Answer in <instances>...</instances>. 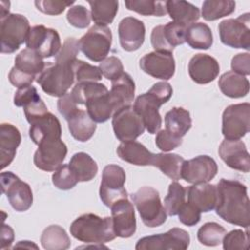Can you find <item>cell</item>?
Here are the masks:
<instances>
[{
  "mask_svg": "<svg viewBox=\"0 0 250 250\" xmlns=\"http://www.w3.org/2000/svg\"><path fill=\"white\" fill-rule=\"evenodd\" d=\"M217 190L216 214L229 224L248 228L250 210L247 187L237 180L221 179Z\"/></svg>",
  "mask_w": 250,
  "mask_h": 250,
  "instance_id": "6da1fadb",
  "label": "cell"
},
{
  "mask_svg": "<svg viewBox=\"0 0 250 250\" xmlns=\"http://www.w3.org/2000/svg\"><path fill=\"white\" fill-rule=\"evenodd\" d=\"M173 89L168 82H157L145 94L138 96L134 108L142 117L144 125L149 134H156L162 125L159 107L172 97Z\"/></svg>",
  "mask_w": 250,
  "mask_h": 250,
  "instance_id": "7a4b0ae2",
  "label": "cell"
},
{
  "mask_svg": "<svg viewBox=\"0 0 250 250\" xmlns=\"http://www.w3.org/2000/svg\"><path fill=\"white\" fill-rule=\"evenodd\" d=\"M69 230L74 238L85 243L103 244L116 237L111 217L101 218L92 213L76 218L71 223Z\"/></svg>",
  "mask_w": 250,
  "mask_h": 250,
  "instance_id": "3957f363",
  "label": "cell"
},
{
  "mask_svg": "<svg viewBox=\"0 0 250 250\" xmlns=\"http://www.w3.org/2000/svg\"><path fill=\"white\" fill-rule=\"evenodd\" d=\"M72 64L46 62L35 80L46 94L61 98L74 83L75 75Z\"/></svg>",
  "mask_w": 250,
  "mask_h": 250,
  "instance_id": "277c9868",
  "label": "cell"
},
{
  "mask_svg": "<svg viewBox=\"0 0 250 250\" xmlns=\"http://www.w3.org/2000/svg\"><path fill=\"white\" fill-rule=\"evenodd\" d=\"M131 198L146 227L156 228L165 223L167 213L161 203L159 192L155 188L142 187L131 194Z\"/></svg>",
  "mask_w": 250,
  "mask_h": 250,
  "instance_id": "5b68a950",
  "label": "cell"
},
{
  "mask_svg": "<svg viewBox=\"0 0 250 250\" xmlns=\"http://www.w3.org/2000/svg\"><path fill=\"white\" fill-rule=\"evenodd\" d=\"M43 58L35 51L25 48L15 58V65L9 73V81L15 87L21 88L31 85L38 74L43 70Z\"/></svg>",
  "mask_w": 250,
  "mask_h": 250,
  "instance_id": "8992f818",
  "label": "cell"
},
{
  "mask_svg": "<svg viewBox=\"0 0 250 250\" xmlns=\"http://www.w3.org/2000/svg\"><path fill=\"white\" fill-rule=\"evenodd\" d=\"M30 28L28 20L21 14H9L1 19V53L16 52L25 42Z\"/></svg>",
  "mask_w": 250,
  "mask_h": 250,
  "instance_id": "52a82bcc",
  "label": "cell"
},
{
  "mask_svg": "<svg viewBox=\"0 0 250 250\" xmlns=\"http://www.w3.org/2000/svg\"><path fill=\"white\" fill-rule=\"evenodd\" d=\"M125 182L126 174L122 167L109 164L104 168L99 194L105 206L110 208L115 202L128 198L127 190L124 188Z\"/></svg>",
  "mask_w": 250,
  "mask_h": 250,
  "instance_id": "ba28073f",
  "label": "cell"
},
{
  "mask_svg": "<svg viewBox=\"0 0 250 250\" xmlns=\"http://www.w3.org/2000/svg\"><path fill=\"white\" fill-rule=\"evenodd\" d=\"M112 33L110 28L93 25L80 38L79 47L82 53L93 62H102L110 51Z\"/></svg>",
  "mask_w": 250,
  "mask_h": 250,
  "instance_id": "9c48e42d",
  "label": "cell"
},
{
  "mask_svg": "<svg viewBox=\"0 0 250 250\" xmlns=\"http://www.w3.org/2000/svg\"><path fill=\"white\" fill-rule=\"evenodd\" d=\"M250 15L245 13L236 19H227L218 25L223 44L236 49H250Z\"/></svg>",
  "mask_w": 250,
  "mask_h": 250,
  "instance_id": "30bf717a",
  "label": "cell"
},
{
  "mask_svg": "<svg viewBox=\"0 0 250 250\" xmlns=\"http://www.w3.org/2000/svg\"><path fill=\"white\" fill-rule=\"evenodd\" d=\"M250 130L249 103L227 106L222 115V133L227 140H240Z\"/></svg>",
  "mask_w": 250,
  "mask_h": 250,
  "instance_id": "8fae6325",
  "label": "cell"
},
{
  "mask_svg": "<svg viewBox=\"0 0 250 250\" xmlns=\"http://www.w3.org/2000/svg\"><path fill=\"white\" fill-rule=\"evenodd\" d=\"M190 242L189 234L180 228H173L165 233L145 236L138 240L137 250H185Z\"/></svg>",
  "mask_w": 250,
  "mask_h": 250,
  "instance_id": "7c38bea8",
  "label": "cell"
},
{
  "mask_svg": "<svg viewBox=\"0 0 250 250\" xmlns=\"http://www.w3.org/2000/svg\"><path fill=\"white\" fill-rule=\"evenodd\" d=\"M112 128L115 137L121 143L135 141L146 129L142 117L132 105L123 106L113 113Z\"/></svg>",
  "mask_w": 250,
  "mask_h": 250,
  "instance_id": "4fadbf2b",
  "label": "cell"
},
{
  "mask_svg": "<svg viewBox=\"0 0 250 250\" xmlns=\"http://www.w3.org/2000/svg\"><path fill=\"white\" fill-rule=\"evenodd\" d=\"M1 189L16 211L24 212L31 207L33 203L31 188L14 173H1Z\"/></svg>",
  "mask_w": 250,
  "mask_h": 250,
  "instance_id": "5bb4252c",
  "label": "cell"
},
{
  "mask_svg": "<svg viewBox=\"0 0 250 250\" xmlns=\"http://www.w3.org/2000/svg\"><path fill=\"white\" fill-rule=\"evenodd\" d=\"M34 153L35 166L46 172L56 171L62 165L67 153L66 145L61 138H49L40 142Z\"/></svg>",
  "mask_w": 250,
  "mask_h": 250,
  "instance_id": "9a60e30c",
  "label": "cell"
},
{
  "mask_svg": "<svg viewBox=\"0 0 250 250\" xmlns=\"http://www.w3.org/2000/svg\"><path fill=\"white\" fill-rule=\"evenodd\" d=\"M25 44L26 48L35 51L43 59L56 56L62 48L58 31L43 24L34 25L30 28Z\"/></svg>",
  "mask_w": 250,
  "mask_h": 250,
  "instance_id": "2e32d148",
  "label": "cell"
},
{
  "mask_svg": "<svg viewBox=\"0 0 250 250\" xmlns=\"http://www.w3.org/2000/svg\"><path fill=\"white\" fill-rule=\"evenodd\" d=\"M218 172L216 161L208 155H198L185 160L182 166L181 178L190 184H202L211 181Z\"/></svg>",
  "mask_w": 250,
  "mask_h": 250,
  "instance_id": "e0dca14e",
  "label": "cell"
},
{
  "mask_svg": "<svg viewBox=\"0 0 250 250\" xmlns=\"http://www.w3.org/2000/svg\"><path fill=\"white\" fill-rule=\"evenodd\" d=\"M140 67L154 78L169 80L173 77L176 68L173 53L153 51L146 54L140 60Z\"/></svg>",
  "mask_w": 250,
  "mask_h": 250,
  "instance_id": "ac0fdd59",
  "label": "cell"
},
{
  "mask_svg": "<svg viewBox=\"0 0 250 250\" xmlns=\"http://www.w3.org/2000/svg\"><path fill=\"white\" fill-rule=\"evenodd\" d=\"M111 219L116 236L131 237L136 232L137 223L133 204L128 198L115 202L111 207Z\"/></svg>",
  "mask_w": 250,
  "mask_h": 250,
  "instance_id": "d6986e66",
  "label": "cell"
},
{
  "mask_svg": "<svg viewBox=\"0 0 250 250\" xmlns=\"http://www.w3.org/2000/svg\"><path fill=\"white\" fill-rule=\"evenodd\" d=\"M221 159L231 169L248 173L250 170V155L241 140L225 139L218 149Z\"/></svg>",
  "mask_w": 250,
  "mask_h": 250,
  "instance_id": "ffe728a7",
  "label": "cell"
},
{
  "mask_svg": "<svg viewBox=\"0 0 250 250\" xmlns=\"http://www.w3.org/2000/svg\"><path fill=\"white\" fill-rule=\"evenodd\" d=\"M146 27L142 21L134 17L122 19L118 24L119 42L123 50L134 52L138 50L145 41Z\"/></svg>",
  "mask_w": 250,
  "mask_h": 250,
  "instance_id": "44dd1931",
  "label": "cell"
},
{
  "mask_svg": "<svg viewBox=\"0 0 250 250\" xmlns=\"http://www.w3.org/2000/svg\"><path fill=\"white\" fill-rule=\"evenodd\" d=\"M219 72L218 61L207 54H196L188 62V74L197 84H208L214 81Z\"/></svg>",
  "mask_w": 250,
  "mask_h": 250,
  "instance_id": "7402d4cb",
  "label": "cell"
},
{
  "mask_svg": "<svg viewBox=\"0 0 250 250\" xmlns=\"http://www.w3.org/2000/svg\"><path fill=\"white\" fill-rule=\"evenodd\" d=\"M188 202L192 204L200 212H210L215 209L218 200L217 186L207 183L193 184L186 188Z\"/></svg>",
  "mask_w": 250,
  "mask_h": 250,
  "instance_id": "603a6c76",
  "label": "cell"
},
{
  "mask_svg": "<svg viewBox=\"0 0 250 250\" xmlns=\"http://www.w3.org/2000/svg\"><path fill=\"white\" fill-rule=\"evenodd\" d=\"M21 141L19 129L11 123L0 125V164L1 169L9 166L14 160L18 146Z\"/></svg>",
  "mask_w": 250,
  "mask_h": 250,
  "instance_id": "cb8c5ba5",
  "label": "cell"
},
{
  "mask_svg": "<svg viewBox=\"0 0 250 250\" xmlns=\"http://www.w3.org/2000/svg\"><path fill=\"white\" fill-rule=\"evenodd\" d=\"M29 137L36 145L45 139L61 138L62 127L60 120L56 115L48 112L30 124Z\"/></svg>",
  "mask_w": 250,
  "mask_h": 250,
  "instance_id": "d4e9b609",
  "label": "cell"
},
{
  "mask_svg": "<svg viewBox=\"0 0 250 250\" xmlns=\"http://www.w3.org/2000/svg\"><path fill=\"white\" fill-rule=\"evenodd\" d=\"M109 95L115 106V111L119 108L131 105L135 96V82L127 72H123L119 77L111 81Z\"/></svg>",
  "mask_w": 250,
  "mask_h": 250,
  "instance_id": "484cf974",
  "label": "cell"
},
{
  "mask_svg": "<svg viewBox=\"0 0 250 250\" xmlns=\"http://www.w3.org/2000/svg\"><path fill=\"white\" fill-rule=\"evenodd\" d=\"M89 116L98 123L107 121L115 112V106L109 95V91L99 93L85 103Z\"/></svg>",
  "mask_w": 250,
  "mask_h": 250,
  "instance_id": "4316f807",
  "label": "cell"
},
{
  "mask_svg": "<svg viewBox=\"0 0 250 250\" xmlns=\"http://www.w3.org/2000/svg\"><path fill=\"white\" fill-rule=\"evenodd\" d=\"M120 159L137 166H147L151 164L153 153L143 144L136 141L122 142L116 148Z\"/></svg>",
  "mask_w": 250,
  "mask_h": 250,
  "instance_id": "83f0119b",
  "label": "cell"
},
{
  "mask_svg": "<svg viewBox=\"0 0 250 250\" xmlns=\"http://www.w3.org/2000/svg\"><path fill=\"white\" fill-rule=\"evenodd\" d=\"M67 123L71 136L79 142L90 140L97 129L96 122L89 116L88 112L80 108L67 120Z\"/></svg>",
  "mask_w": 250,
  "mask_h": 250,
  "instance_id": "f1b7e54d",
  "label": "cell"
},
{
  "mask_svg": "<svg viewBox=\"0 0 250 250\" xmlns=\"http://www.w3.org/2000/svg\"><path fill=\"white\" fill-rule=\"evenodd\" d=\"M218 85L225 96L232 99L245 97L249 92L248 79L233 71H227L222 74Z\"/></svg>",
  "mask_w": 250,
  "mask_h": 250,
  "instance_id": "f546056e",
  "label": "cell"
},
{
  "mask_svg": "<svg viewBox=\"0 0 250 250\" xmlns=\"http://www.w3.org/2000/svg\"><path fill=\"white\" fill-rule=\"evenodd\" d=\"M166 11L173 21L189 25L200 18L199 9L187 1L168 0L166 1Z\"/></svg>",
  "mask_w": 250,
  "mask_h": 250,
  "instance_id": "4dcf8cb0",
  "label": "cell"
},
{
  "mask_svg": "<svg viewBox=\"0 0 250 250\" xmlns=\"http://www.w3.org/2000/svg\"><path fill=\"white\" fill-rule=\"evenodd\" d=\"M164 120L166 130L180 138H183L188 132L192 123L189 111L179 106L167 111Z\"/></svg>",
  "mask_w": 250,
  "mask_h": 250,
  "instance_id": "1f68e13d",
  "label": "cell"
},
{
  "mask_svg": "<svg viewBox=\"0 0 250 250\" xmlns=\"http://www.w3.org/2000/svg\"><path fill=\"white\" fill-rule=\"evenodd\" d=\"M185 159L177 153H153L151 166L158 168L164 175L177 181L181 179L182 166Z\"/></svg>",
  "mask_w": 250,
  "mask_h": 250,
  "instance_id": "d6a6232c",
  "label": "cell"
},
{
  "mask_svg": "<svg viewBox=\"0 0 250 250\" xmlns=\"http://www.w3.org/2000/svg\"><path fill=\"white\" fill-rule=\"evenodd\" d=\"M88 3L91 7V18L97 25L110 24L118 12L119 3L116 0H92Z\"/></svg>",
  "mask_w": 250,
  "mask_h": 250,
  "instance_id": "836d02e7",
  "label": "cell"
},
{
  "mask_svg": "<svg viewBox=\"0 0 250 250\" xmlns=\"http://www.w3.org/2000/svg\"><path fill=\"white\" fill-rule=\"evenodd\" d=\"M186 42L192 49L207 50L213 44L211 28L203 22H193L187 26Z\"/></svg>",
  "mask_w": 250,
  "mask_h": 250,
  "instance_id": "e575fe53",
  "label": "cell"
},
{
  "mask_svg": "<svg viewBox=\"0 0 250 250\" xmlns=\"http://www.w3.org/2000/svg\"><path fill=\"white\" fill-rule=\"evenodd\" d=\"M68 165L76 175L78 182H89L93 180L98 173L96 161L85 152L74 153Z\"/></svg>",
  "mask_w": 250,
  "mask_h": 250,
  "instance_id": "d590c367",
  "label": "cell"
},
{
  "mask_svg": "<svg viewBox=\"0 0 250 250\" xmlns=\"http://www.w3.org/2000/svg\"><path fill=\"white\" fill-rule=\"evenodd\" d=\"M42 247L47 250H64L70 246V238L64 229L59 225L47 227L40 238Z\"/></svg>",
  "mask_w": 250,
  "mask_h": 250,
  "instance_id": "8d00e7d4",
  "label": "cell"
},
{
  "mask_svg": "<svg viewBox=\"0 0 250 250\" xmlns=\"http://www.w3.org/2000/svg\"><path fill=\"white\" fill-rule=\"evenodd\" d=\"M235 2L231 0H206L202 4L201 15L206 21H216L232 14Z\"/></svg>",
  "mask_w": 250,
  "mask_h": 250,
  "instance_id": "74e56055",
  "label": "cell"
},
{
  "mask_svg": "<svg viewBox=\"0 0 250 250\" xmlns=\"http://www.w3.org/2000/svg\"><path fill=\"white\" fill-rule=\"evenodd\" d=\"M125 6L128 10L134 11L143 16L162 17L167 14L166 1L155 0H127Z\"/></svg>",
  "mask_w": 250,
  "mask_h": 250,
  "instance_id": "f35d334b",
  "label": "cell"
},
{
  "mask_svg": "<svg viewBox=\"0 0 250 250\" xmlns=\"http://www.w3.org/2000/svg\"><path fill=\"white\" fill-rule=\"evenodd\" d=\"M186 188L178 182H172L168 188V193L164 198V207L167 215H178L186 202Z\"/></svg>",
  "mask_w": 250,
  "mask_h": 250,
  "instance_id": "ab89813d",
  "label": "cell"
},
{
  "mask_svg": "<svg viewBox=\"0 0 250 250\" xmlns=\"http://www.w3.org/2000/svg\"><path fill=\"white\" fill-rule=\"evenodd\" d=\"M226 229L218 223L208 222L201 226L197 231L198 241L206 246H217L222 243Z\"/></svg>",
  "mask_w": 250,
  "mask_h": 250,
  "instance_id": "60d3db41",
  "label": "cell"
},
{
  "mask_svg": "<svg viewBox=\"0 0 250 250\" xmlns=\"http://www.w3.org/2000/svg\"><path fill=\"white\" fill-rule=\"evenodd\" d=\"M107 91V88L103 83L98 82H80L76 83L71 91L72 98L78 104H85L86 101L91 97Z\"/></svg>",
  "mask_w": 250,
  "mask_h": 250,
  "instance_id": "b9f144b4",
  "label": "cell"
},
{
  "mask_svg": "<svg viewBox=\"0 0 250 250\" xmlns=\"http://www.w3.org/2000/svg\"><path fill=\"white\" fill-rule=\"evenodd\" d=\"M72 68L75 75V80L77 83L80 82H97L102 79V72L99 66L92 65L84 61L76 60L73 64Z\"/></svg>",
  "mask_w": 250,
  "mask_h": 250,
  "instance_id": "7bdbcfd3",
  "label": "cell"
},
{
  "mask_svg": "<svg viewBox=\"0 0 250 250\" xmlns=\"http://www.w3.org/2000/svg\"><path fill=\"white\" fill-rule=\"evenodd\" d=\"M53 185L62 190L71 189L78 183L77 177L68 164H62L52 176Z\"/></svg>",
  "mask_w": 250,
  "mask_h": 250,
  "instance_id": "ee69618b",
  "label": "cell"
},
{
  "mask_svg": "<svg viewBox=\"0 0 250 250\" xmlns=\"http://www.w3.org/2000/svg\"><path fill=\"white\" fill-rule=\"evenodd\" d=\"M187 26L175 21H169L163 25V36L172 49L186 42Z\"/></svg>",
  "mask_w": 250,
  "mask_h": 250,
  "instance_id": "f6af8a7d",
  "label": "cell"
},
{
  "mask_svg": "<svg viewBox=\"0 0 250 250\" xmlns=\"http://www.w3.org/2000/svg\"><path fill=\"white\" fill-rule=\"evenodd\" d=\"M79 51V40L74 37H68L64 40L62 48L55 56V62L72 64L77 60L76 56Z\"/></svg>",
  "mask_w": 250,
  "mask_h": 250,
  "instance_id": "bcb514c9",
  "label": "cell"
},
{
  "mask_svg": "<svg viewBox=\"0 0 250 250\" xmlns=\"http://www.w3.org/2000/svg\"><path fill=\"white\" fill-rule=\"evenodd\" d=\"M223 248L225 250H243L249 247V235L248 230L233 229L229 233H226L223 238Z\"/></svg>",
  "mask_w": 250,
  "mask_h": 250,
  "instance_id": "7dc6e473",
  "label": "cell"
},
{
  "mask_svg": "<svg viewBox=\"0 0 250 250\" xmlns=\"http://www.w3.org/2000/svg\"><path fill=\"white\" fill-rule=\"evenodd\" d=\"M22 107L24 110L26 120L30 124L49 112L45 103L40 98L39 94L35 95L32 99H30L27 103H25Z\"/></svg>",
  "mask_w": 250,
  "mask_h": 250,
  "instance_id": "c3c4849f",
  "label": "cell"
},
{
  "mask_svg": "<svg viewBox=\"0 0 250 250\" xmlns=\"http://www.w3.org/2000/svg\"><path fill=\"white\" fill-rule=\"evenodd\" d=\"M68 22L77 28H86L91 21V14L83 5H75L68 9L66 14Z\"/></svg>",
  "mask_w": 250,
  "mask_h": 250,
  "instance_id": "681fc988",
  "label": "cell"
},
{
  "mask_svg": "<svg viewBox=\"0 0 250 250\" xmlns=\"http://www.w3.org/2000/svg\"><path fill=\"white\" fill-rule=\"evenodd\" d=\"M99 68L102 74L108 80L112 81L119 77L124 72V67L122 62L119 58L115 56H110L105 58L100 62Z\"/></svg>",
  "mask_w": 250,
  "mask_h": 250,
  "instance_id": "f907efd6",
  "label": "cell"
},
{
  "mask_svg": "<svg viewBox=\"0 0 250 250\" xmlns=\"http://www.w3.org/2000/svg\"><path fill=\"white\" fill-rule=\"evenodd\" d=\"M37 10L46 15L57 16L62 14L65 8L72 7L74 1H62V0H36L34 2Z\"/></svg>",
  "mask_w": 250,
  "mask_h": 250,
  "instance_id": "816d5d0a",
  "label": "cell"
},
{
  "mask_svg": "<svg viewBox=\"0 0 250 250\" xmlns=\"http://www.w3.org/2000/svg\"><path fill=\"white\" fill-rule=\"evenodd\" d=\"M182 143H183L182 138L171 134L166 129L159 130L156 134L155 145L160 150H162L164 152L175 149L176 147L180 146L182 145Z\"/></svg>",
  "mask_w": 250,
  "mask_h": 250,
  "instance_id": "f5cc1de1",
  "label": "cell"
},
{
  "mask_svg": "<svg viewBox=\"0 0 250 250\" xmlns=\"http://www.w3.org/2000/svg\"><path fill=\"white\" fill-rule=\"evenodd\" d=\"M178 216L179 221L182 224L188 227H192L199 223L201 219V212L189 202H185V204L180 209Z\"/></svg>",
  "mask_w": 250,
  "mask_h": 250,
  "instance_id": "db71d44e",
  "label": "cell"
},
{
  "mask_svg": "<svg viewBox=\"0 0 250 250\" xmlns=\"http://www.w3.org/2000/svg\"><path fill=\"white\" fill-rule=\"evenodd\" d=\"M74 99L72 98L71 93H66L62 97H61L58 100L57 107L59 112L64 117V119L67 121L79 108L76 105Z\"/></svg>",
  "mask_w": 250,
  "mask_h": 250,
  "instance_id": "11a10c76",
  "label": "cell"
},
{
  "mask_svg": "<svg viewBox=\"0 0 250 250\" xmlns=\"http://www.w3.org/2000/svg\"><path fill=\"white\" fill-rule=\"evenodd\" d=\"M231 69L240 75L246 76L250 74V54L239 53L231 60Z\"/></svg>",
  "mask_w": 250,
  "mask_h": 250,
  "instance_id": "9f6ffc18",
  "label": "cell"
},
{
  "mask_svg": "<svg viewBox=\"0 0 250 250\" xmlns=\"http://www.w3.org/2000/svg\"><path fill=\"white\" fill-rule=\"evenodd\" d=\"M150 41L153 49L158 52H167V53H173V50L166 42L164 36H163V25H157L155 26L150 35Z\"/></svg>",
  "mask_w": 250,
  "mask_h": 250,
  "instance_id": "6f0895ef",
  "label": "cell"
},
{
  "mask_svg": "<svg viewBox=\"0 0 250 250\" xmlns=\"http://www.w3.org/2000/svg\"><path fill=\"white\" fill-rule=\"evenodd\" d=\"M14 240V230L13 229L8 226L3 224L2 229H1V248H9Z\"/></svg>",
  "mask_w": 250,
  "mask_h": 250,
  "instance_id": "680465c9",
  "label": "cell"
},
{
  "mask_svg": "<svg viewBox=\"0 0 250 250\" xmlns=\"http://www.w3.org/2000/svg\"><path fill=\"white\" fill-rule=\"evenodd\" d=\"M0 5H1V14H0V18L3 19V18L7 17V16L10 14V13H9V10H10V2L1 1Z\"/></svg>",
  "mask_w": 250,
  "mask_h": 250,
  "instance_id": "91938a15",
  "label": "cell"
},
{
  "mask_svg": "<svg viewBox=\"0 0 250 250\" xmlns=\"http://www.w3.org/2000/svg\"><path fill=\"white\" fill-rule=\"evenodd\" d=\"M16 247H23V248H35V249H38V246L33 243L32 241H27V240H23V241H19L16 245H15V248Z\"/></svg>",
  "mask_w": 250,
  "mask_h": 250,
  "instance_id": "94428289",
  "label": "cell"
}]
</instances>
